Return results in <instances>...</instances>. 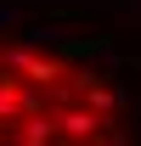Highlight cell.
Instances as JSON below:
<instances>
[{
	"label": "cell",
	"instance_id": "1",
	"mask_svg": "<svg viewBox=\"0 0 141 146\" xmlns=\"http://www.w3.org/2000/svg\"><path fill=\"white\" fill-rule=\"evenodd\" d=\"M0 146H130L119 90L85 56L0 34Z\"/></svg>",
	"mask_w": 141,
	"mask_h": 146
}]
</instances>
